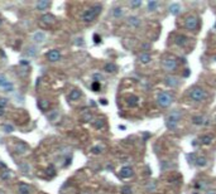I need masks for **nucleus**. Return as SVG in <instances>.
<instances>
[{
  "label": "nucleus",
  "instance_id": "41",
  "mask_svg": "<svg viewBox=\"0 0 216 194\" xmlns=\"http://www.w3.org/2000/svg\"><path fill=\"white\" fill-rule=\"evenodd\" d=\"M94 42H95V43H100V42H101V38L99 37L97 34H95V35H94Z\"/></svg>",
  "mask_w": 216,
  "mask_h": 194
},
{
  "label": "nucleus",
  "instance_id": "5",
  "mask_svg": "<svg viewBox=\"0 0 216 194\" xmlns=\"http://www.w3.org/2000/svg\"><path fill=\"white\" fill-rule=\"evenodd\" d=\"M199 18L196 17V15H188V17H186L185 19V28L191 30V32H195V30L199 28Z\"/></svg>",
  "mask_w": 216,
  "mask_h": 194
},
{
  "label": "nucleus",
  "instance_id": "44",
  "mask_svg": "<svg viewBox=\"0 0 216 194\" xmlns=\"http://www.w3.org/2000/svg\"><path fill=\"white\" fill-rule=\"evenodd\" d=\"M206 194H216L214 191H208V192H206Z\"/></svg>",
  "mask_w": 216,
  "mask_h": 194
},
{
  "label": "nucleus",
  "instance_id": "47",
  "mask_svg": "<svg viewBox=\"0 0 216 194\" xmlns=\"http://www.w3.org/2000/svg\"><path fill=\"white\" fill-rule=\"evenodd\" d=\"M0 24H1V20H0Z\"/></svg>",
  "mask_w": 216,
  "mask_h": 194
},
{
  "label": "nucleus",
  "instance_id": "35",
  "mask_svg": "<svg viewBox=\"0 0 216 194\" xmlns=\"http://www.w3.org/2000/svg\"><path fill=\"white\" fill-rule=\"evenodd\" d=\"M133 191L130 187H124L123 189H121V194H131Z\"/></svg>",
  "mask_w": 216,
  "mask_h": 194
},
{
  "label": "nucleus",
  "instance_id": "19",
  "mask_svg": "<svg viewBox=\"0 0 216 194\" xmlns=\"http://www.w3.org/2000/svg\"><path fill=\"white\" fill-rule=\"evenodd\" d=\"M49 5H51V3H49L48 0H41V1L37 3V9L38 10H45Z\"/></svg>",
  "mask_w": 216,
  "mask_h": 194
},
{
  "label": "nucleus",
  "instance_id": "16",
  "mask_svg": "<svg viewBox=\"0 0 216 194\" xmlns=\"http://www.w3.org/2000/svg\"><path fill=\"white\" fill-rule=\"evenodd\" d=\"M139 60H140V62H142L143 64H148V63H149L150 60H152V57H150L149 53H145V52H144V53H140V54H139Z\"/></svg>",
  "mask_w": 216,
  "mask_h": 194
},
{
  "label": "nucleus",
  "instance_id": "9",
  "mask_svg": "<svg viewBox=\"0 0 216 194\" xmlns=\"http://www.w3.org/2000/svg\"><path fill=\"white\" fill-rule=\"evenodd\" d=\"M59 58H61V53L57 49H53V51H49L47 53V59L49 62H57V60H59Z\"/></svg>",
  "mask_w": 216,
  "mask_h": 194
},
{
  "label": "nucleus",
  "instance_id": "12",
  "mask_svg": "<svg viewBox=\"0 0 216 194\" xmlns=\"http://www.w3.org/2000/svg\"><path fill=\"white\" fill-rule=\"evenodd\" d=\"M188 38L183 35V34H177L176 38H174V42H176L177 45H180V47H183V45H186V43H187Z\"/></svg>",
  "mask_w": 216,
  "mask_h": 194
},
{
  "label": "nucleus",
  "instance_id": "37",
  "mask_svg": "<svg viewBox=\"0 0 216 194\" xmlns=\"http://www.w3.org/2000/svg\"><path fill=\"white\" fill-rule=\"evenodd\" d=\"M101 150H102V147H100V146H95V147H92V153H94V154H100Z\"/></svg>",
  "mask_w": 216,
  "mask_h": 194
},
{
  "label": "nucleus",
  "instance_id": "3",
  "mask_svg": "<svg viewBox=\"0 0 216 194\" xmlns=\"http://www.w3.org/2000/svg\"><path fill=\"white\" fill-rule=\"evenodd\" d=\"M181 120V112L180 111H173L166 117V127L168 130H176L177 125Z\"/></svg>",
  "mask_w": 216,
  "mask_h": 194
},
{
  "label": "nucleus",
  "instance_id": "20",
  "mask_svg": "<svg viewBox=\"0 0 216 194\" xmlns=\"http://www.w3.org/2000/svg\"><path fill=\"white\" fill-rule=\"evenodd\" d=\"M38 107H39L42 111H47L49 108V101L47 100H38Z\"/></svg>",
  "mask_w": 216,
  "mask_h": 194
},
{
  "label": "nucleus",
  "instance_id": "28",
  "mask_svg": "<svg viewBox=\"0 0 216 194\" xmlns=\"http://www.w3.org/2000/svg\"><path fill=\"white\" fill-rule=\"evenodd\" d=\"M27 54L29 57H36L37 56V48L33 47V45H30V47L27 48Z\"/></svg>",
  "mask_w": 216,
  "mask_h": 194
},
{
  "label": "nucleus",
  "instance_id": "25",
  "mask_svg": "<svg viewBox=\"0 0 216 194\" xmlns=\"http://www.w3.org/2000/svg\"><path fill=\"white\" fill-rule=\"evenodd\" d=\"M48 119L49 121H52V122H56V121H58L59 119V112L57 111V110H55V111H51L48 115Z\"/></svg>",
  "mask_w": 216,
  "mask_h": 194
},
{
  "label": "nucleus",
  "instance_id": "43",
  "mask_svg": "<svg viewBox=\"0 0 216 194\" xmlns=\"http://www.w3.org/2000/svg\"><path fill=\"white\" fill-rule=\"evenodd\" d=\"M20 64H24V66H25V64H29V62H27V60H22Z\"/></svg>",
  "mask_w": 216,
  "mask_h": 194
},
{
  "label": "nucleus",
  "instance_id": "42",
  "mask_svg": "<svg viewBox=\"0 0 216 194\" xmlns=\"http://www.w3.org/2000/svg\"><path fill=\"white\" fill-rule=\"evenodd\" d=\"M4 115H5V108L0 107V116H4Z\"/></svg>",
  "mask_w": 216,
  "mask_h": 194
},
{
  "label": "nucleus",
  "instance_id": "24",
  "mask_svg": "<svg viewBox=\"0 0 216 194\" xmlns=\"http://www.w3.org/2000/svg\"><path fill=\"white\" fill-rule=\"evenodd\" d=\"M195 164L197 165V166H205L207 164V160H206V158L205 156H196V159H195Z\"/></svg>",
  "mask_w": 216,
  "mask_h": 194
},
{
  "label": "nucleus",
  "instance_id": "34",
  "mask_svg": "<svg viewBox=\"0 0 216 194\" xmlns=\"http://www.w3.org/2000/svg\"><path fill=\"white\" fill-rule=\"evenodd\" d=\"M91 88H92V91H95V92H99L101 88V86H100V82H95L92 83V86H91Z\"/></svg>",
  "mask_w": 216,
  "mask_h": 194
},
{
  "label": "nucleus",
  "instance_id": "39",
  "mask_svg": "<svg viewBox=\"0 0 216 194\" xmlns=\"http://www.w3.org/2000/svg\"><path fill=\"white\" fill-rule=\"evenodd\" d=\"M130 5H131L133 8H138V6L142 5V1H131Z\"/></svg>",
  "mask_w": 216,
  "mask_h": 194
},
{
  "label": "nucleus",
  "instance_id": "32",
  "mask_svg": "<svg viewBox=\"0 0 216 194\" xmlns=\"http://www.w3.org/2000/svg\"><path fill=\"white\" fill-rule=\"evenodd\" d=\"M0 178H1L3 180H9L11 178V173L9 172V170H5V172H3L1 174H0Z\"/></svg>",
  "mask_w": 216,
  "mask_h": 194
},
{
  "label": "nucleus",
  "instance_id": "17",
  "mask_svg": "<svg viewBox=\"0 0 216 194\" xmlns=\"http://www.w3.org/2000/svg\"><path fill=\"white\" fill-rule=\"evenodd\" d=\"M18 191H19V194H30V187L28 184H24V183H20L19 184V188H18Z\"/></svg>",
  "mask_w": 216,
  "mask_h": 194
},
{
  "label": "nucleus",
  "instance_id": "1",
  "mask_svg": "<svg viewBox=\"0 0 216 194\" xmlns=\"http://www.w3.org/2000/svg\"><path fill=\"white\" fill-rule=\"evenodd\" d=\"M101 9H102V6L100 5V4H95V5L91 6L90 9H87V10L83 11V14H82V20L85 22V23H91V22H94L95 19L99 17V14L101 13Z\"/></svg>",
  "mask_w": 216,
  "mask_h": 194
},
{
  "label": "nucleus",
  "instance_id": "36",
  "mask_svg": "<svg viewBox=\"0 0 216 194\" xmlns=\"http://www.w3.org/2000/svg\"><path fill=\"white\" fill-rule=\"evenodd\" d=\"M6 105H8V100H6V98H0V107L5 108Z\"/></svg>",
  "mask_w": 216,
  "mask_h": 194
},
{
  "label": "nucleus",
  "instance_id": "48",
  "mask_svg": "<svg viewBox=\"0 0 216 194\" xmlns=\"http://www.w3.org/2000/svg\"><path fill=\"white\" fill-rule=\"evenodd\" d=\"M195 194H199V193H195Z\"/></svg>",
  "mask_w": 216,
  "mask_h": 194
},
{
  "label": "nucleus",
  "instance_id": "14",
  "mask_svg": "<svg viewBox=\"0 0 216 194\" xmlns=\"http://www.w3.org/2000/svg\"><path fill=\"white\" fill-rule=\"evenodd\" d=\"M15 151H17L18 154H25L27 151H28V146H27L24 143L19 141L17 145H15Z\"/></svg>",
  "mask_w": 216,
  "mask_h": 194
},
{
  "label": "nucleus",
  "instance_id": "2",
  "mask_svg": "<svg viewBox=\"0 0 216 194\" xmlns=\"http://www.w3.org/2000/svg\"><path fill=\"white\" fill-rule=\"evenodd\" d=\"M173 104V96L167 91H162L157 96V105L162 108H167Z\"/></svg>",
  "mask_w": 216,
  "mask_h": 194
},
{
  "label": "nucleus",
  "instance_id": "15",
  "mask_svg": "<svg viewBox=\"0 0 216 194\" xmlns=\"http://www.w3.org/2000/svg\"><path fill=\"white\" fill-rule=\"evenodd\" d=\"M192 122L195 125H199V126H201V125H206L207 124V120L205 119L203 116H193L192 117Z\"/></svg>",
  "mask_w": 216,
  "mask_h": 194
},
{
  "label": "nucleus",
  "instance_id": "21",
  "mask_svg": "<svg viewBox=\"0 0 216 194\" xmlns=\"http://www.w3.org/2000/svg\"><path fill=\"white\" fill-rule=\"evenodd\" d=\"M104 70H105V72H108V73H114V72H116V70H117V67L115 66L114 63H106L105 66H104Z\"/></svg>",
  "mask_w": 216,
  "mask_h": 194
},
{
  "label": "nucleus",
  "instance_id": "31",
  "mask_svg": "<svg viewBox=\"0 0 216 194\" xmlns=\"http://www.w3.org/2000/svg\"><path fill=\"white\" fill-rule=\"evenodd\" d=\"M147 6H148V10L153 11V10L157 9V6H158V1H148V3H147Z\"/></svg>",
  "mask_w": 216,
  "mask_h": 194
},
{
  "label": "nucleus",
  "instance_id": "18",
  "mask_svg": "<svg viewBox=\"0 0 216 194\" xmlns=\"http://www.w3.org/2000/svg\"><path fill=\"white\" fill-rule=\"evenodd\" d=\"M80 97H81V91H80V90L71 91L70 96H68V98H70L71 101H77V100H80Z\"/></svg>",
  "mask_w": 216,
  "mask_h": 194
},
{
  "label": "nucleus",
  "instance_id": "6",
  "mask_svg": "<svg viewBox=\"0 0 216 194\" xmlns=\"http://www.w3.org/2000/svg\"><path fill=\"white\" fill-rule=\"evenodd\" d=\"M177 60L176 58H171V57H168V58H164L162 60V67L163 70L167 71V72H173L174 70H177Z\"/></svg>",
  "mask_w": 216,
  "mask_h": 194
},
{
  "label": "nucleus",
  "instance_id": "7",
  "mask_svg": "<svg viewBox=\"0 0 216 194\" xmlns=\"http://www.w3.org/2000/svg\"><path fill=\"white\" fill-rule=\"evenodd\" d=\"M45 39H47V35H45V33L43 32H36L33 34V42L34 43H37V44H43Z\"/></svg>",
  "mask_w": 216,
  "mask_h": 194
},
{
  "label": "nucleus",
  "instance_id": "26",
  "mask_svg": "<svg viewBox=\"0 0 216 194\" xmlns=\"http://www.w3.org/2000/svg\"><path fill=\"white\" fill-rule=\"evenodd\" d=\"M212 140H214L212 135H205V136L201 138V144H203V145H208V144H211Z\"/></svg>",
  "mask_w": 216,
  "mask_h": 194
},
{
  "label": "nucleus",
  "instance_id": "22",
  "mask_svg": "<svg viewBox=\"0 0 216 194\" xmlns=\"http://www.w3.org/2000/svg\"><path fill=\"white\" fill-rule=\"evenodd\" d=\"M169 13L173 14V15H178L181 13V6L180 4H172V5L169 6Z\"/></svg>",
  "mask_w": 216,
  "mask_h": 194
},
{
  "label": "nucleus",
  "instance_id": "40",
  "mask_svg": "<svg viewBox=\"0 0 216 194\" xmlns=\"http://www.w3.org/2000/svg\"><path fill=\"white\" fill-rule=\"evenodd\" d=\"M91 119H92V116H91V113H86V115L83 116V120H85L86 122H87V121H91Z\"/></svg>",
  "mask_w": 216,
  "mask_h": 194
},
{
  "label": "nucleus",
  "instance_id": "27",
  "mask_svg": "<svg viewBox=\"0 0 216 194\" xmlns=\"http://www.w3.org/2000/svg\"><path fill=\"white\" fill-rule=\"evenodd\" d=\"M9 79L6 78L5 74H0V87H3V88H5V87L9 85Z\"/></svg>",
  "mask_w": 216,
  "mask_h": 194
},
{
  "label": "nucleus",
  "instance_id": "23",
  "mask_svg": "<svg viewBox=\"0 0 216 194\" xmlns=\"http://www.w3.org/2000/svg\"><path fill=\"white\" fill-rule=\"evenodd\" d=\"M127 105L129 106V107H134V106H136V105H138V97L129 96L127 98Z\"/></svg>",
  "mask_w": 216,
  "mask_h": 194
},
{
  "label": "nucleus",
  "instance_id": "46",
  "mask_svg": "<svg viewBox=\"0 0 216 194\" xmlns=\"http://www.w3.org/2000/svg\"><path fill=\"white\" fill-rule=\"evenodd\" d=\"M214 121H215V124H216V116H215V119H214Z\"/></svg>",
  "mask_w": 216,
  "mask_h": 194
},
{
  "label": "nucleus",
  "instance_id": "4",
  "mask_svg": "<svg viewBox=\"0 0 216 194\" xmlns=\"http://www.w3.org/2000/svg\"><path fill=\"white\" fill-rule=\"evenodd\" d=\"M188 97L191 98L193 102H202L205 98L207 97V95H206V91H205L202 87H193V88L189 90Z\"/></svg>",
  "mask_w": 216,
  "mask_h": 194
},
{
  "label": "nucleus",
  "instance_id": "45",
  "mask_svg": "<svg viewBox=\"0 0 216 194\" xmlns=\"http://www.w3.org/2000/svg\"><path fill=\"white\" fill-rule=\"evenodd\" d=\"M101 104L102 105H106V100H101Z\"/></svg>",
  "mask_w": 216,
  "mask_h": 194
},
{
  "label": "nucleus",
  "instance_id": "10",
  "mask_svg": "<svg viewBox=\"0 0 216 194\" xmlns=\"http://www.w3.org/2000/svg\"><path fill=\"white\" fill-rule=\"evenodd\" d=\"M134 172H133V169L130 166H124V168H121L120 170V178H123V179H128V178H131Z\"/></svg>",
  "mask_w": 216,
  "mask_h": 194
},
{
  "label": "nucleus",
  "instance_id": "30",
  "mask_svg": "<svg viewBox=\"0 0 216 194\" xmlns=\"http://www.w3.org/2000/svg\"><path fill=\"white\" fill-rule=\"evenodd\" d=\"M113 15H114L115 18H120L121 15H123V9H121V8H119V6H117V8H114V9H113Z\"/></svg>",
  "mask_w": 216,
  "mask_h": 194
},
{
  "label": "nucleus",
  "instance_id": "38",
  "mask_svg": "<svg viewBox=\"0 0 216 194\" xmlns=\"http://www.w3.org/2000/svg\"><path fill=\"white\" fill-rule=\"evenodd\" d=\"M4 130H5V132H13V126H10V125H5L4 126Z\"/></svg>",
  "mask_w": 216,
  "mask_h": 194
},
{
  "label": "nucleus",
  "instance_id": "8",
  "mask_svg": "<svg viewBox=\"0 0 216 194\" xmlns=\"http://www.w3.org/2000/svg\"><path fill=\"white\" fill-rule=\"evenodd\" d=\"M164 83L168 87H178V85H180V79H178L177 77H173V76H167V77L164 78Z\"/></svg>",
  "mask_w": 216,
  "mask_h": 194
},
{
  "label": "nucleus",
  "instance_id": "13",
  "mask_svg": "<svg viewBox=\"0 0 216 194\" xmlns=\"http://www.w3.org/2000/svg\"><path fill=\"white\" fill-rule=\"evenodd\" d=\"M41 20L45 25H52L53 23H55V17H53L52 14H44V15H42Z\"/></svg>",
  "mask_w": 216,
  "mask_h": 194
},
{
  "label": "nucleus",
  "instance_id": "33",
  "mask_svg": "<svg viewBox=\"0 0 216 194\" xmlns=\"http://www.w3.org/2000/svg\"><path fill=\"white\" fill-rule=\"evenodd\" d=\"M19 168H20L24 173H28L29 169H30V166H29V164H27V163H22V164H19Z\"/></svg>",
  "mask_w": 216,
  "mask_h": 194
},
{
  "label": "nucleus",
  "instance_id": "29",
  "mask_svg": "<svg viewBox=\"0 0 216 194\" xmlns=\"http://www.w3.org/2000/svg\"><path fill=\"white\" fill-rule=\"evenodd\" d=\"M94 126L96 127V129H102L105 126V121L102 120V119H97V120H95L94 121Z\"/></svg>",
  "mask_w": 216,
  "mask_h": 194
},
{
  "label": "nucleus",
  "instance_id": "11",
  "mask_svg": "<svg viewBox=\"0 0 216 194\" xmlns=\"http://www.w3.org/2000/svg\"><path fill=\"white\" fill-rule=\"evenodd\" d=\"M127 23H128L129 26H131V28H138V26L140 25V19L138 17H135V15H131V17L128 18Z\"/></svg>",
  "mask_w": 216,
  "mask_h": 194
}]
</instances>
